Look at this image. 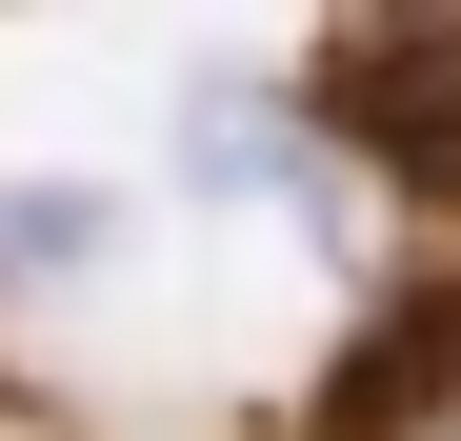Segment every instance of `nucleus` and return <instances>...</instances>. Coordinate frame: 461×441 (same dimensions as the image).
Instances as JSON below:
<instances>
[{"mask_svg":"<svg viewBox=\"0 0 461 441\" xmlns=\"http://www.w3.org/2000/svg\"><path fill=\"white\" fill-rule=\"evenodd\" d=\"M461 401V302H402V321H361V361L321 382V441H402Z\"/></svg>","mask_w":461,"mask_h":441,"instance_id":"2","label":"nucleus"},{"mask_svg":"<svg viewBox=\"0 0 461 441\" xmlns=\"http://www.w3.org/2000/svg\"><path fill=\"white\" fill-rule=\"evenodd\" d=\"M101 241H121V201H0V281H60Z\"/></svg>","mask_w":461,"mask_h":441,"instance_id":"3","label":"nucleus"},{"mask_svg":"<svg viewBox=\"0 0 461 441\" xmlns=\"http://www.w3.org/2000/svg\"><path fill=\"white\" fill-rule=\"evenodd\" d=\"M321 121L381 181H461V0H361L321 40Z\"/></svg>","mask_w":461,"mask_h":441,"instance_id":"1","label":"nucleus"}]
</instances>
